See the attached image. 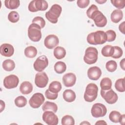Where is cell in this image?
I'll return each mask as SVG.
<instances>
[{"mask_svg": "<svg viewBox=\"0 0 125 125\" xmlns=\"http://www.w3.org/2000/svg\"><path fill=\"white\" fill-rule=\"evenodd\" d=\"M76 76L73 73H68L62 77V82L66 87H72L76 83Z\"/></svg>", "mask_w": 125, "mask_h": 125, "instance_id": "2e32d148", "label": "cell"}, {"mask_svg": "<svg viewBox=\"0 0 125 125\" xmlns=\"http://www.w3.org/2000/svg\"><path fill=\"white\" fill-rule=\"evenodd\" d=\"M124 78H121L117 80L115 83V87L116 89L119 92H125V84H124Z\"/></svg>", "mask_w": 125, "mask_h": 125, "instance_id": "836d02e7", "label": "cell"}, {"mask_svg": "<svg viewBox=\"0 0 125 125\" xmlns=\"http://www.w3.org/2000/svg\"><path fill=\"white\" fill-rule=\"evenodd\" d=\"M112 82L109 78H104L100 82V87L103 90H108L111 88Z\"/></svg>", "mask_w": 125, "mask_h": 125, "instance_id": "484cf974", "label": "cell"}, {"mask_svg": "<svg viewBox=\"0 0 125 125\" xmlns=\"http://www.w3.org/2000/svg\"><path fill=\"white\" fill-rule=\"evenodd\" d=\"M101 95L105 102L109 104H114L118 100L117 94L111 88L108 90H101Z\"/></svg>", "mask_w": 125, "mask_h": 125, "instance_id": "ba28073f", "label": "cell"}, {"mask_svg": "<svg viewBox=\"0 0 125 125\" xmlns=\"http://www.w3.org/2000/svg\"><path fill=\"white\" fill-rule=\"evenodd\" d=\"M48 89L52 92L58 93L62 89V84L58 81H53L50 83Z\"/></svg>", "mask_w": 125, "mask_h": 125, "instance_id": "f546056e", "label": "cell"}, {"mask_svg": "<svg viewBox=\"0 0 125 125\" xmlns=\"http://www.w3.org/2000/svg\"><path fill=\"white\" fill-rule=\"evenodd\" d=\"M55 71L58 74H62L64 72L66 69L65 63L62 61L57 62L54 67Z\"/></svg>", "mask_w": 125, "mask_h": 125, "instance_id": "f1b7e54d", "label": "cell"}, {"mask_svg": "<svg viewBox=\"0 0 125 125\" xmlns=\"http://www.w3.org/2000/svg\"><path fill=\"white\" fill-rule=\"evenodd\" d=\"M93 38L95 45L103 44L107 40V37L105 32L103 31L99 30L94 32Z\"/></svg>", "mask_w": 125, "mask_h": 125, "instance_id": "9a60e30c", "label": "cell"}, {"mask_svg": "<svg viewBox=\"0 0 125 125\" xmlns=\"http://www.w3.org/2000/svg\"><path fill=\"white\" fill-rule=\"evenodd\" d=\"M114 52V46L110 45H106L102 49L101 53L103 56L106 57H112Z\"/></svg>", "mask_w": 125, "mask_h": 125, "instance_id": "d4e9b609", "label": "cell"}, {"mask_svg": "<svg viewBox=\"0 0 125 125\" xmlns=\"http://www.w3.org/2000/svg\"><path fill=\"white\" fill-rule=\"evenodd\" d=\"M114 52L113 55L111 57L113 59H119L121 58L123 54V50L119 46H114Z\"/></svg>", "mask_w": 125, "mask_h": 125, "instance_id": "ab89813d", "label": "cell"}, {"mask_svg": "<svg viewBox=\"0 0 125 125\" xmlns=\"http://www.w3.org/2000/svg\"><path fill=\"white\" fill-rule=\"evenodd\" d=\"M48 65V60L45 55H42L39 57L35 61L33 64L34 69L41 72Z\"/></svg>", "mask_w": 125, "mask_h": 125, "instance_id": "30bf717a", "label": "cell"}, {"mask_svg": "<svg viewBox=\"0 0 125 125\" xmlns=\"http://www.w3.org/2000/svg\"><path fill=\"white\" fill-rule=\"evenodd\" d=\"M19 14L16 11H11L8 15V20L12 23H16L18 22L19 20Z\"/></svg>", "mask_w": 125, "mask_h": 125, "instance_id": "e575fe53", "label": "cell"}, {"mask_svg": "<svg viewBox=\"0 0 125 125\" xmlns=\"http://www.w3.org/2000/svg\"><path fill=\"white\" fill-rule=\"evenodd\" d=\"M32 22L33 23H35L38 24L40 26L41 29L43 28L45 25V20L43 19V18L40 17V16H37L35 17L32 21Z\"/></svg>", "mask_w": 125, "mask_h": 125, "instance_id": "8d00e7d4", "label": "cell"}, {"mask_svg": "<svg viewBox=\"0 0 125 125\" xmlns=\"http://www.w3.org/2000/svg\"><path fill=\"white\" fill-rule=\"evenodd\" d=\"M98 57V52L97 49L93 47H88L85 51L83 61L88 64H92L97 62Z\"/></svg>", "mask_w": 125, "mask_h": 125, "instance_id": "277c9868", "label": "cell"}, {"mask_svg": "<svg viewBox=\"0 0 125 125\" xmlns=\"http://www.w3.org/2000/svg\"><path fill=\"white\" fill-rule=\"evenodd\" d=\"M53 54L54 57L57 59L60 60L63 58L65 56L66 50L62 47L57 46L54 49Z\"/></svg>", "mask_w": 125, "mask_h": 125, "instance_id": "603a6c76", "label": "cell"}, {"mask_svg": "<svg viewBox=\"0 0 125 125\" xmlns=\"http://www.w3.org/2000/svg\"><path fill=\"white\" fill-rule=\"evenodd\" d=\"M33 90V85L31 83L28 81L22 82L20 86V92L24 95L30 93Z\"/></svg>", "mask_w": 125, "mask_h": 125, "instance_id": "d6986e66", "label": "cell"}, {"mask_svg": "<svg viewBox=\"0 0 125 125\" xmlns=\"http://www.w3.org/2000/svg\"><path fill=\"white\" fill-rule=\"evenodd\" d=\"M111 2L113 6L119 9V10L124 8L125 6V0H111Z\"/></svg>", "mask_w": 125, "mask_h": 125, "instance_id": "74e56055", "label": "cell"}, {"mask_svg": "<svg viewBox=\"0 0 125 125\" xmlns=\"http://www.w3.org/2000/svg\"><path fill=\"white\" fill-rule=\"evenodd\" d=\"M121 67L124 70H125V59H123L121 61L120 63Z\"/></svg>", "mask_w": 125, "mask_h": 125, "instance_id": "7dc6e473", "label": "cell"}, {"mask_svg": "<svg viewBox=\"0 0 125 125\" xmlns=\"http://www.w3.org/2000/svg\"><path fill=\"white\" fill-rule=\"evenodd\" d=\"M107 112L106 106L101 103H96L94 104L91 109L92 116L94 118H100L104 117Z\"/></svg>", "mask_w": 125, "mask_h": 125, "instance_id": "52a82bcc", "label": "cell"}, {"mask_svg": "<svg viewBox=\"0 0 125 125\" xmlns=\"http://www.w3.org/2000/svg\"><path fill=\"white\" fill-rule=\"evenodd\" d=\"M105 67L108 71L110 72H114L117 68V62L113 60L109 61L106 63Z\"/></svg>", "mask_w": 125, "mask_h": 125, "instance_id": "d590c367", "label": "cell"}, {"mask_svg": "<svg viewBox=\"0 0 125 125\" xmlns=\"http://www.w3.org/2000/svg\"><path fill=\"white\" fill-rule=\"evenodd\" d=\"M105 33L107 37L106 41L108 42H111L115 40L116 38V34L114 31L112 30H107Z\"/></svg>", "mask_w": 125, "mask_h": 125, "instance_id": "f35d334b", "label": "cell"}, {"mask_svg": "<svg viewBox=\"0 0 125 125\" xmlns=\"http://www.w3.org/2000/svg\"><path fill=\"white\" fill-rule=\"evenodd\" d=\"M25 56L29 58H33L37 54V50L36 48L33 46H29L26 47L24 49Z\"/></svg>", "mask_w": 125, "mask_h": 125, "instance_id": "cb8c5ba5", "label": "cell"}, {"mask_svg": "<svg viewBox=\"0 0 125 125\" xmlns=\"http://www.w3.org/2000/svg\"><path fill=\"white\" fill-rule=\"evenodd\" d=\"M123 17V12L119 9L114 10L111 14L110 19L111 21L114 23L119 22Z\"/></svg>", "mask_w": 125, "mask_h": 125, "instance_id": "44dd1931", "label": "cell"}, {"mask_svg": "<svg viewBox=\"0 0 125 125\" xmlns=\"http://www.w3.org/2000/svg\"><path fill=\"white\" fill-rule=\"evenodd\" d=\"M62 11V7L57 4H53L49 10L45 13V16L47 20L52 23H56Z\"/></svg>", "mask_w": 125, "mask_h": 125, "instance_id": "6da1fadb", "label": "cell"}, {"mask_svg": "<svg viewBox=\"0 0 125 125\" xmlns=\"http://www.w3.org/2000/svg\"><path fill=\"white\" fill-rule=\"evenodd\" d=\"M98 10V8L97 6L95 4H92L87 10L86 11V15L87 17L90 19V17L92 14L96 10Z\"/></svg>", "mask_w": 125, "mask_h": 125, "instance_id": "7bdbcfd3", "label": "cell"}, {"mask_svg": "<svg viewBox=\"0 0 125 125\" xmlns=\"http://www.w3.org/2000/svg\"><path fill=\"white\" fill-rule=\"evenodd\" d=\"M45 96L46 98L49 100H55L58 98V94L51 92L49 89H47L45 92Z\"/></svg>", "mask_w": 125, "mask_h": 125, "instance_id": "60d3db41", "label": "cell"}, {"mask_svg": "<svg viewBox=\"0 0 125 125\" xmlns=\"http://www.w3.org/2000/svg\"><path fill=\"white\" fill-rule=\"evenodd\" d=\"M2 65L3 69L6 71H11L13 70L15 67V63L14 62L10 59H7L4 61Z\"/></svg>", "mask_w": 125, "mask_h": 125, "instance_id": "4316f807", "label": "cell"}, {"mask_svg": "<svg viewBox=\"0 0 125 125\" xmlns=\"http://www.w3.org/2000/svg\"><path fill=\"white\" fill-rule=\"evenodd\" d=\"M89 2V0H78L77 1V4L80 8H84L88 5Z\"/></svg>", "mask_w": 125, "mask_h": 125, "instance_id": "b9f144b4", "label": "cell"}, {"mask_svg": "<svg viewBox=\"0 0 125 125\" xmlns=\"http://www.w3.org/2000/svg\"><path fill=\"white\" fill-rule=\"evenodd\" d=\"M48 7L46 1L44 0H33L30 2L28 5V10L31 12L38 11H45Z\"/></svg>", "mask_w": 125, "mask_h": 125, "instance_id": "5b68a950", "label": "cell"}, {"mask_svg": "<svg viewBox=\"0 0 125 125\" xmlns=\"http://www.w3.org/2000/svg\"><path fill=\"white\" fill-rule=\"evenodd\" d=\"M4 5L8 9H15L19 7L20 5V1L19 0H5Z\"/></svg>", "mask_w": 125, "mask_h": 125, "instance_id": "83f0119b", "label": "cell"}, {"mask_svg": "<svg viewBox=\"0 0 125 125\" xmlns=\"http://www.w3.org/2000/svg\"><path fill=\"white\" fill-rule=\"evenodd\" d=\"M125 22L123 21L119 26V29L123 34H125Z\"/></svg>", "mask_w": 125, "mask_h": 125, "instance_id": "ee69618b", "label": "cell"}, {"mask_svg": "<svg viewBox=\"0 0 125 125\" xmlns=\"http://www.w3.org/2000/svg\"><path fill=\"white\" fill-rule=\"evenodd\" d=\"M121 116V113L117 111H112L109 115V120L113 123H119Z\"/></svg>", "mask_w": 125, "mask_h": 125, "instance_id": "4dcf8cb0", "label": "cell"}, {"mask_svg": "<svg viewBox=\"0 0 125 125\" xmlns=\"http://www.w3.org/2000/svg\"><path fill=\"white\" fill-rule=\"evenodd\" d=\"M59 43V40L58 37L55 35H49L46 36L44 41L45 46L50 49L56 47Z\"/></svg>", "mask_w": 125, "mask_h": 125, "instance_id": "5bb4252c", "label": "cell"}, {"mask_svg": "<svg viewBox=\"0 0 125 125\" xmlns=\"http://www.w3.org/2000/svg\"><path fill=\"white\" fill-rule=\"evenodd\" d=\"M28 36L33 42H38L42 38L41 28L35 23H31L28 28Z\"/></svg>", "mask_w": 125, "mask_h": 125, "instance_id": "3957f363", "label": "cell"}, {"mask_svg": "<svg viewBox=\"0 0 125 125\" xmlns=\"http://www.w3.org/2000/svg\"><path fill=\"white\" fill-rule=\"evenodd\" d=\"M63 98L67 102H73L76 99V94L72 90L66 89L63 93Z\"/></svg>", "mask_w": 125, "mask_h": 125, "instance_id": "ffe728a7", "label": "cell"}, {"mask_svg": "<svg viewBox=\"0 0 125 125\" xmlns=\"http://www.w3.org/2000/svg\"><path fill=\"white\" fill-rule=\"evenodd\" d=\"M98 92V86L94 83H90L86 87L84 93V99L87 102H92L97 97Z\"/></svg>", "mask_w": 125, "mask_h": 125, "instance_id": "7a4b0ae2", "label": "cell"}, {"mask_svg": "<svg viewBox=\"0 0 125 125\" xmlns=\"http://www.w3.org/2000/svg\"><path fill=\"white\" fill-rule=\"evenodd\" d=\"M19 83V78L15 75H10L5 77L3 80V85L7 89L16 87Z\"/></svg>", "mask_w": 125, "mask_h": 125, "instance_id": "4fadbf2b", "label": "cell"}, {"mask_svg": "<svg viewBox=\"0 0 125 125\" xmlns=\"http://www.w3.org/2000/svg\"><path fill=\"white\" fill-rule=\"evenodd\" d=\"M42 109L43 111H52L56 113L58 110L57 105L53 102L49 101L45 102L42 106Z\"/></svg>", "mask_w": 125, "mask_h": 125, "instance_id": "7402d4cb", "label": "cell"}, {"mask_svg": "<svg viewBox=\"0 0 125 125\" xmlns=\"http://www.w3.org/2000/svg\"><path fill=\"white\" fill-rule=\"evenodd\" d=\"M43 121L48 125H57L59 119L57 116L52 111H45L42 116Z\"/></svg>", "mask_w": 125, "mask_h": 125, "instance_id": "8fae6325", "label": "cell"}, {"mask_svg": "<svg viewBox=\"0 0 125 125\" xmlns=\"http://www.w3.org/2000/svg\"><path fill=\"white\" fill-rule=\"evenodd\" d=\"M61 124L62 125H74L75 124V120L72 116L66 115L62 118Z\"/></svg>", "mask_w": 125, "mask_h": 125, "instance_id": "d6a6232c", "label": "cell"}, {"mask_svg": "<svg viewBox=\"0 0 125 125\" xmlns=\"http://www.w3.org/2000/svg\"><path fill=\"white\" fill-rule=\"evenodd\" d=\"M102 75V71L98 66H92L87 70V76L92 80H98Z\"/></svg>", "mask_w": 125, "mask_h": 125, "instance_id": "e0dca14e", "label": "cell"}, {"mask_svg": "<svg viewBox=\"0 0 125 125\" xmlns=\"http://www.w3.org/2000/svg\"><path fill=\"white\" fill-rule=\"evenodd\" d=\"M15 105L18 107H22L27 104L26 99L22 96H20L16 98L14 101Z\"/></svg>", "mask_w": 125, "mask_h": 125, "instance_id": "1f68e13d", "label": "cell"}, {"mask_svg": "<svg viewBox=\"0 0 125 125\" xmlns=\"http://www.w3.org/2000/svg\"><path fill=\"white\" fill-rule=\"evenodd\" d=\"M48 80V77L45 72H38L35 76V83L39 88H44L47 85Z\"/></svg>", "mask_w": 125, "mask_h": 125, "instance_id": "7c38bea8", "label": "cell"}, {"mask_svg": "<svg viewBox=\"0 0 125 125\" xmlns=\"http://www.w3.org/2000/svg\"><path fill=\"white\" fill-rule=\"evenodd\" d=\"M95 1H96V2H97V3H98L100 4H103V3H104V2H106L107 0H96Z\"/></svg>", "mask_w": 125, "mask_h": 125, "instance_id": "681fc988", "label": "cell"}, {"mask_svg": "<svg viewBox=\"0 0 125 125\" xmlns=\"http://www.w3.org/2000/svg\"><path fill=\"white\" fill-rule=\"evenodd\" d=\"M45 98L41 93H36L33 95L29 100V104L33 108H38L43 103Z\"/></svg>", "mask_w": 125, "mask_h": 125, "instance_id": "9c48e42d", "label": "cell"}, {"mask_svg": "<svg viewBox=\"0 0 125 125\" xmlns=\"http://www.w3.org/2000/svg\"><path fill=\"white\" fill-rule=\"evenodd\" d=\"M102 125V124H104V125H106V123L105 122H104V120H99L97 122H96L95 123V125Z\"/></svg>", "mask_w": 125, "mask_h": 125, "instance_id": "c3c4849f", "label": "cell"}, {"mask_svg": "<svg viewBox=\"0 0 125 125\" xmlns=\"http://www.w3.org/2000/svg\"><path fill=\"white\" fill-rule=\"evenodd\" d=\"M0 54L4 57L12 56L14 53V48L13 45L9 43H3L0 46Z\"/></svg>", "mask_w": 125, "mask_h": 125, "instance_id": "ac0fdd59", "label": "cell"}, {"mask_svg": "<svg viewBox=\"0 0 125 125\" xmlns=\"http://www.w3.org/2000/svg\"><path fill=\"white\" fill-rule=\"evenodd\" d=\"M0 112H1L5 108V103L2 100H0Z\"/></svg>", "mask_w": 125, "mask_h": 125, "instance_id": "f6af8a7d", "label": "cell"}, {"mask_svg": "<svg viewBox=\"0 0 125 125\" xmlns=\"http://www.w3.org/2000/svg\"><path fill=\"white\" fill-rule=\"evenodd\" d=\"M125 114L121 115V116L119 122L122 125H124V123H125Z\"/></svg>", "mask_w": 125, "mask_h": 125, "instance_id": "bcb514c9", "label": "cell"}, {"mask_svg": "<svg viewBox=\"0 0 125 125\" xmlns=\"http://www.w3.org/2000/svg\"><path fill=\"white\" fill-rule=\"evenodd\" d=\"M90 19L93 20L95 24L98 27H104L107 23L106 18L99 10L95 11L92 14Z\"/></svg>", "mask_w": 125, "mask_h": 125, "instance_id": "8992f818", "label": "cell"}]
</instances>
